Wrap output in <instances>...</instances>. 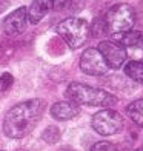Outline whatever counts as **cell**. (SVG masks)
I'll list each match as a JSON object with an SVG mask.
<instances>
[{
  "mask_svg": "<svg viewBox=\"0 0 143 151\" xmlns=\"http://www.w3.org/2000/svg\"><path fill=\"white\" fill-rule=\"evenodd\" d=\"M71 0H52V6H56V8H63L69 3Z\"/></svg>",
  "mask_w": 143,
  "mask_h": 151,
  "instance_id": "16",
  "label": "cell"
},
{
  "mask_svg": "<svg viewBox=\"0 0 143 151\" xmlns=\"http://www.w3.org/2000/svg\"><path fill=\"white\" fill-rule=\"evenodd\" d=\"M91 125L102 136H112L123 129V117L114 109L105 108L92 116Z\"/></svg>",
  "mask_w": 143,
  "mask_h": 151,
  "instance_id": "5",
  "label": "cell"
},
{
  "mask_svg": "<svg viewBox=\"0 0 143 151\" xmlns=\"http://www.w3.org/2000/svg\"><path fill=\"white\" fill-rule=\"evenodd\" d=\"M12 82H14V77H12L9 73L2 74V77H0V90L6 91V90H8V88L12 85Z\"/></svg>",
  "mask_w": 143,
  "mask_h": 151,
  "instance_id": "15",
  "label": "cell"
},
{
  "mask_svg": "<svg viewBox=\"0 0 143 151\" xmlns=\"http://www.w3.org/2000/svg\"><path fill=\"white\" fill-rule=\"evenodd\" d=\"M97 50L102 54V57L105 59L108 68H112V70L120 68L128 57L126 48L122 43H119L117 40H102Z\"/></svg>",
  "mask_w": 143,
  "mask_h": 151,
  "instance_id": "6",
  "label": "cell"
},
{
  "mask_svg": "<svg viewBox=\"0 0 143 151\" xmlns=\"http://www.w3.org/2000/svg\"><path fill=\"white\" fill-rule=\"evenodd\" d=\"M80 70L88 76H103L109 68L97 48H88L80 57Z\"/></svg>",
  "mask_w": 143,
  "mask_h": 151,
  "instance_id": "7",
  "label": "cell"
},
{
  "mask_svg": "<svg viewBox=\"0 0 143 151\" xmlns=\"http://www.w3.org/2000/svg\"><path fill=\"white\" fill-rule=\"evenodd\" d=\"M51 8H52V0H32L29 8H26L28 22H31L32 25H37L51 11Z\"/></svg>",
  "mask_w": 143,
  "mask_h": 151,
  "instance_id": "10",
  "label": "cell"
},
{
  "mask_svg": "<svg viewBox=\"0 0 143 151\" xmlns=\"http://www.w3.org/2000/svg\"><path fill=\"white\" fill-rule=\"evenodd\" d=\"M80 113L79 105L72 104L69 100H62V102H56L51 106V116L57 120H69L74 119L76 116Z\"/></svg>",
  "mask_w": 143,
  "mask_h": 151,
  "instance_id": "9",
  "label": "cell"
},
{
  "mask_svg": "<svg viewBox=\"0 0 143 151\" xmlns=\"http://www.w3.org/2000/svg\"><path fill=\"white\" fill-rule=\"evenodd\" d=\"M126 113L135 125L143 128V99H137V100L131 102L126 108Z\"/></svg>",
  "mask_w": 143,
  "mask_h": 151,
  "instance_id": "11",
  "label": "cell"
},
{
  "mask_svg": "<svg viewBox=\"0 0 143 151\" xmlns=\"http://www.w3.org/2000/svg\"><path fill=\"white\" fill-rule=\"evenodd\" d=\"M66 99L76 105L88 106H112L117 104V97L100 88H94L85 83L72 82L65 91Z\"/></svg>",
  "mask_w": 143,
  "mask_h": 151,
  "instance_id": "2",
  "label": "cell"
},
{
  "mask_svg": "<svg viewBox=\"0 0 143 151\" xmlns=\"http://www.w3.org/2000/svg\"><path fill=\"white\" fill-rule=\"evenodd\" d=\"M57 32L66 42L68 46L72 48V50H77V48L83 46L86 43V40L89 39L91 28L86 20L71 17L57 25Z\"/></svg>",
  "mask_w": 143,
  "mask_h": 151,
  "instance_id": "4",
  "label": "cell"
},
{
  "mask_svg": "<svg viewBox=\"0 0 143 151\" xmlns=\"http://www.w3.org/2000/svg\"><path fill=\"white\" fill-rule=\"evenodd\" d=\"M42 139L46 142V143H54L60 139V131L57 127H48L43 134H42Z\"/></svg>",
  "mask_w": 143,
  "mask_h": 151,
  "instance_id": "13",
  "label": "cell"
},
{
  "mask_svg": "<svg viewBox=\"0 0 143 151\" xmlns=\"http://www.w3.org/2000/svg\"><path fill=\"white\" fill-rule=\"evenodd\" d=\"M135 151H143V148H137V150H135Z\"/></svg>",
  "mask_w": 143,
  "mask_h": 151,
  "instance_id": "17",
  "label": "cell"
},
{
  "mask_svg": "<svg viewBox=\"0 0 143 151\" xmlns=\"http://www.w3.org/2000/svg\"><path fill=\"white\" fill-rule=\"evenodd\" d=\"M46 104L42 99H31L12 106L3 119V133L11 139H22L32 133L45 113Z\"/></svg>",
  "mask_w": 143,
  "mask_h": 151,
  "instance_id": "1",
  "label": "cell"
},
{
  "mask_svg": "<svg viewBox=\"0 0 143 151\" xmlns=\"http://www.w3.org/2000/svg\"><path fill=\"white\" fill-rule=\"evenodd\" d=\"M125 74L134 82L143 83V60H131L125 66Z\"/></svg>",
  "mask_w": 143,
  "mask_h": 151,
  "instance_id": "12",
  "label": "cell"
},
{
  "mask_svg": "<svg viewBox=\"0 0 143 151\" xmlns=\"http://www.w3.org/2000/svg\"><path fill=\"white\" fill-rule=\"evenodd\" d=\"M26 25H28V11L26 6H22L6 16L3 20V31L6 36H19L25 31Z\"/></svg>",
  "mask_w": 143,
  "mask_h": 151,
  "instance_id": "8",
  "label": "cell"
},
{
  "mask_svg": "<svg viewBox=\"0 0 143 151\" xmlns=\"http://www.w3.org/2000/svg\"><path fill=\"white\" fill-rule=\"evenodd\" d=\"M135 23V12L128 3H117L111 6L105 17L106 32L112 36H123L132 29Z\"/></svg>",
  "mask_w": 143,
  "mask_h": 151,
  "instance_id": "3",
  "label": "cell"
},
{
  "mask_svg": "<svg viewBox=\"0 0 143 151\" xmlns=\"http://www.w3.org/2000/svg\"><path fill=\"white\" fill-rule=\"evenodd\" d=\"M89 151H117V148H115V145H114V143H111V142L102 140V142L94 143Z\"/></svg>",
  "mask_w": 143,
  "mask_h": 151,
  "instance_id": "14",
  "label": "cell"
}]
</instances>
